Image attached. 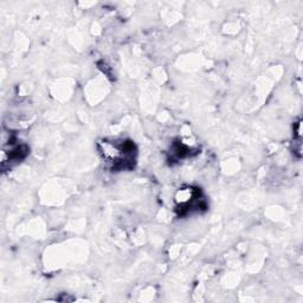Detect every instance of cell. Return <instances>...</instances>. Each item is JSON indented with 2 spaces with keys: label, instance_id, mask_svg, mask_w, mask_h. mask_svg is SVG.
I'll return each instance as SVG.
<instances>
[{
  "label": "cell",
  "instance_id": "cell-1",
  "mask_svg": "<svg viewBox=\"0 0 303 303\" xmlns=\"http://www.w3.org/2000/svg\"><path fill=\"white\" fill-rule=\"evenodd\" d=\"M198 196L196 191L191 188H182L176 192V202L180 208H184V206H188L191 202L194 200V199Z\"/></svg>",
  "mask_w": 303,
  "mask_h": 303
}]
</instances>
